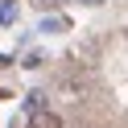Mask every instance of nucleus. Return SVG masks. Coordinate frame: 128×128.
Returning a JSON list of instances; mask_svg holds the SVG:
<instances>
[{"mask_svg": "<svg viewBox=\"0 0 128 128\" xmlns=\"http://www.w3.org/2000/svg\"><path fill=\"white\" fill-rule=\"evenodd\" d=\"M12 66V58H8V54H0V70H8Z\"/></svg>", "mask_w": 128, "mask_h": 128, "instance_id": "nucleus-7", "label": "nucleus"}, {"mask_svg": "<svg viewBox=\"0 0 128 128\" xmlns=\"http://www.w3.org/2000/svg\"><path fill=\"white\" fill-rule=\"evenodd\" d=\"M33 4H37V8H58L62 0H33Z\"/></svg>", "mask_w": 128, "mask_h": 128, "instance_id": "nucleus-6", "label": "nucleus"}, {"mask_svg": "<svg viewBox=\"0 0 128 128\" xmlns=\"http://www.w3.org/2000/svg\"><path fill=\"white\" fill-rule=\"evenodd\" d=\"M25 108H29V112L46 108V91H29V95H25Z\"/></svg>", "mask_w": 128, "mask_h": 128, "instance_id": "nucleus-4", "label": "nucleus"}, {"mask_svg": "<svg viewBox=\"0 0 128 128\" xmlns=\"http://www.w3.org/2000/svg\"><path fill=\"white\" fill-rule=\"evenodd\" d=\"M4 4H12V0H4Z\"/></svg>", "mask_w": 128, "mask_h": 128, "instance_id": "nucleus-9", "label": "nucleus"}, {"mask_svg": "<svg viewBox=\"0 0 128 128\" xmlns=\"http://www.w3.org/2000/svg\"><path fill=\"white\" fill-rule=\"evenodd\" d=\"M0 25H17V4H0Z\"/></svg>", "mask_w": 128, "mask_h": 128, "instance_id": "nucleus-5", "label": "nucleus"}, {"mask_svg": "<svg viewBox=\"0 0 128 128\" xmlns=\"http://www.w3.org/2000/svg\"><path fill=\"white\" fill-rule=\"evenodd\" d=\"M29 128H62V116H58V112H50V108H37L33 120H29Z\"/></svg>", "mask_w": 128, "mask_h": 128, "instance_id": "nucleus-2", "label": "nucleus"}, {"mask_svg": "<svg viewBox=\"0 0 128 128\" xmlns=\"http://www.w3.org/2000/svg\"><path fill=\"white\" fill-rule=\"evenodd\" d=\"M66 29H70L66 17H46L42 25H37V33H66Z\"/></svg>", "mask_w": 128, "mask_h": 128, "instance_id": "nucleus-3", "label": "nucleus"}, {"mask_svg": "<svg viewBox=\"0 0 128 128\" xmlns=\"http://www.w3.org/2000/svg\"><path fill=\"white\" fill-rule=\"evenodd\" d=\"M83 95H87V78H78V70H70V74H62V78H58V99L78 103Z\"/></svg>", "mask_w": 128, "mask_h": 128, "instance_id": "nucleus-1", "label": "nucleus"}, {"mask_svg": "<svg viewBox=\"0 0 128 128\" xmlns=\"http://www.w3.org/2000/svg\"><path fill=\"white\" fill-rule=\"evenodd\" d=\"M83 4H87V8H95V4H103V0H83Z\"/></svg>", "mask_w": 128, "mask_h": 128, "instance_id": "nucleus-8", "label": "nucleus"}]
</instances>
